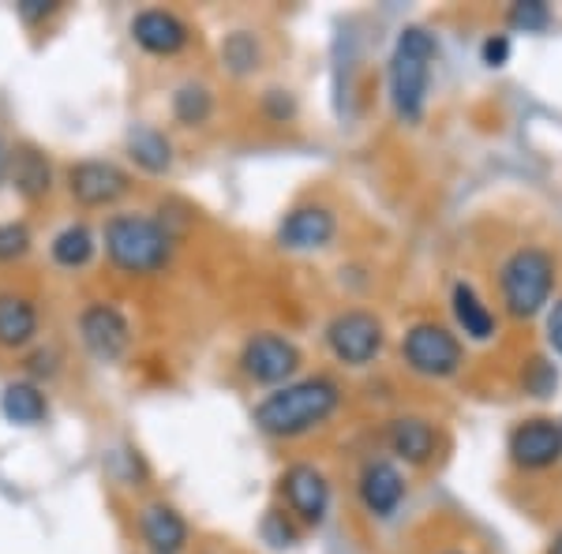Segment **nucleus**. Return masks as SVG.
<instances>
[{
    "label": "nucleus",
    "instance_id": "1",
    "mask_svg": "<svg viewBox=\"0 0 562 554\" xmlns=\"http://www.w3.org/2000/svg\"><path fill=\"white\" fill-rule=\"evenodd\" d=\"M341 402H346V389L334 375H301L289 386L262 394L256 408H251V423L267 439L293 442L330 423V416L338 412Z\"/></svg>",
    "mask_w": 562,
    "mask_h": 554
},
{
    "label": "nucleus",
    "instance_id": "2",
    "mask_svg": "<svg viewBox=\"0 0 562 554\" xmlns=\"http://www.w3.org/2000/svg\"><path fill=\"white\" fill-rule=\"evenodd\" d=\"M105 262L124 278H158L177 256V236L161 225L158 214L147 211H116L102 222Z\"/></svg>",
    "mask_w": 562,
    "mask_h": 554
},
{
    "label": "nucleus",
    "instance_id": "3",
    "mask_svg": "<svg viewBox=\"0 0 562 554\" xmlns=\"http://www.w3.org/2000/svg\"><path fill=\"white\" fill-rule=\"evenodd\" d=\"M439 57V42L428 26L413 23L402 26L394 49L386 60V94L390 109L402 124H420L424 109H428V90H431V65Z\"/></svg>",
    "mask_w": 562,
    "mask_h": 554
},
{
    "label": "nucleus",
    "instance_id": "4",
    "mask_svg": "<svg viewBox=\"0 0 562 554\" xmlns=\"http://www.w3.org/2000/svg\"><path fill=\"white\" fill-rule=\"evenodd\" d=\"M555 281H559V262L548 248L525 244V248L510 251L503 259V267H498V299H503V312L518 323L537 319L540 312H548Z\"/></svg>",
    "mask_w": 562,
    "mask_h": 554
},
{
    "label": "nucleus",
    "instance_id": "5",
    "mask_svg": "<svg viewBox=\"0 0 562 554\" xmlns=\"http://www.w3.org/2000/svg\"><path fill=\"white\" fill-rule=\"evenodd\" d=\"M60 188L79 211H113L135 192V177L113 158H76L60 169Z\"/></svg>",
    "mask_w": 562,
    "mask_h": 554
},
{
    "label": "nucleus",
    "instance_id": "6",
    "mask_svg": "<svg viewBox=\"0 0 562 554\" xmlns=\"http://www.w3.org/2000/svg\"><path fill=\"white\" fill-rule=\"evenodd\" d=\"M402 363L420 378L442 383L465 368V344L450 326L420 319L402 333Z\"/></svg>",
    "mask_w": 562,
    "mask_h": 554
},
{
    "label": "nucleus",
    "instance_id": "7",
    "mask_svg": "<svg viewBox=\"0 0 562 554\" xmlns=\"http://www.w3.org/2000/svg\"><path fill=\"white\" fill-rule=\"evenodd\" d=\"M301 368H304L301 344L278 330L248 333L237 352V371L251 386H267V389L289 386L293 378H301Z\"/></svg>",
    "mask_w": 562,
    "mask_h": 554
},
{
    "label": "nucleus",
    "instance_id": "8",
    "mask_svg": "<svg viewBox=\"0 0 562 554\" xmlns=\"http://www.w3.org/2000/svg\"><path fill=\"white\" fill-rule=\"evenodd\" d=\"M76 338L94 363H121L132 352L135 330L116 299H87L76 312Z\"/></svg>",
    "mask_w": 562,
    "mask_h": 554
},
{
    "label": "nucleus",
    "instance_id": "9",
    "mask_svg": "<svg viewBox=\"0 0 562 554\" xmlns=\"http://www.w3.org/2000/svg\"><path fill=\"white\" fill-rule=\"evenodd\" d=\"M323 344L346 368H368L386 349V326L368 307H346L323 326Z\"/></svg>",
    "mask_w": 562,
    "mask_h": 554
},
{
    "label": "nucleus",
    "instance_id": "10",
    "mask_svg": "<svg viewBox=\"0 0 562 554\" xmlns=\"http://www.w3.org/2000/svg\"><path fill=\"white\" fill-rule=\"evenodd\" d=\"M278 498L281 510L293 513L301 529H319L334 506L330 476L319 465H312V461H293L278 476Z\"/></svg>",
    "mask_w": 562,
    "mask_h": 554
},
{
    "label": "nucleus",
    "instance_id": "11",
    "mask_svg": "<svg viewBox=\"0 0 562 554\" xmlns=\"http://www.w3.org/2000/svg\"><path fill=\"white\" fill-rule=\"evenodd\" d=\"M510 465L521 472H548L562 461V420L555 416H529L506 434Z\"/></svg>",
    "mask_w": 562,
    "mask_h": 554
},
{
    "label": "nucleus",
    "instance_id": "12",
    "mask_svg": "<svg viewBox=\"0 0 562 554\" xmlns=\"http://www.w3.org/2000/svg\"><path fill=\"white\" fill-rule=\"evenodd\" d=\"M128 38L135 42V49H143L147 57L169 60V57H180V53L195 42V31L184 15L173 12V8H139L128 20Z\"/></svg>",
    "mask_w": 562,
    "mask_h": 554
},
{
    "label": "nucleus",
    "instance_id": "13",
    "mask_svg": "<svg viewBox=\"0 0 562 554\" xmlns=\"http://www.w3.org/2000/svg\"><path fill=\"white\" fill-rule=\"evenodd\" d=\"M42 341V304L34 293L4 281L0 285V357H23Z\"/></svg>",
    "mask_w": 562,
    "mask_h": 554
},
{
    "label": "nucleus",
    "instance_id": "14",
    "mask_svg": "<svg viewBox=\"0 0 562 554\" xmlns=\"http://www.w3.org/2000/svg\"><path fill=\"white\" fill-rule=\"evenodd\" d=\"M60 184L57 161L49 158V150L38 147L34 139L12 143V161H8V188L23 199L26 206L49 203L53 192Z\"/></svg>",
    "mask_w": 562,
    "mask_h": 554
},
{
    "label": "nucleus",
    "instance_id": "15",
    "mask_svg": "<svg viewBox=\"0 0 562 554\" xmlns=\"http://www.w3.org/2000/svg\"><path fill=\"white\" fill-rule=\"evenodd\" d=\"M338 236V214L323 203H296L293 211L281 214L274 244L281 251H293V256H307V251H323Z\"/></svg>",
    "mask_w": 562,
    "mask_h": 554
},
{
    "label": "nucleus",
    "instance_id": "16",
    "mask_svg": "<svg viewBox=\"0 0 562 554\" xmlns=\"http://www.w3.org/2000/svg\"><path fill=\"white\" fill-rule=\"evenodd\" d=\"M135 529H139L143 554H188L192 547V524L166 498H147L135 510Z\"/></svg>",
    "mask_w": 562,
    "mask_h": 554
},
{
    "label": "nucleus",
    "instance_id": "17",
    "mask_svg": "<svg viewBox=\"0 0 562 554\" xmlns=\"http://www.w3.org/2000/svg\"><path fill=\"white\" fill-rule=\"evenodd\" d=\"M405 495H409V484H405V472L394 465L390 457H368L364 465L357 472V498L360 506L379 517V521H386V517H394L402 510Z\"/></svg>",
    "mask_w": 562,
    "mask_h": 554
},
{
    "label": "nucleus",
    "instance_id": "18",
    "mask_svg": "<svg viewBox=\"0 0 562 554\" xmlns=\"http://www.w3.org/2000/svg\"><path fill=\"white\" fill-rule=\"evenodd\" d=\"M383 442L397 461L413 468H428L439 457V427L420 412L390 416L383 427Z\"/></svg>",
    "mask_w": 562,
    "mask_h": 554
},
{
    "label": "nucleus",
    "instance_id": "19",
    "mask_svg": "<svg viewBox=\"0 0 562 554\" xmlns=\"http://www.w3.org/2000/svg\"><path fill=\"white\" fill-rule=\"evenodd\" d=\"M124 154L143 177H169L177 166V147L158 124H147V121H135L128 124L124 132Z\"/></svg>",
    "mask_w": 562,
    "mask_h": 554
},
{
    "label": "nucleus",
    "instance_id": "20",
    "mask_svg": "<svg viewBox=\"0 0 562 554\" xmlns=\"http://www.w3.org/2000/svg\"><path fill=\"white\" fill-rule=\"evenodd\" d=\"M53 405L45 386L31 383V378H8L0 386V420L12 423V427H42L49 420Z\"/></svg>",
    "mask_w": 562,
    "mask_h": 554
},
{
    "label": "nucleus",
    "instance_id": "21",
    "mask_svg": "<svg viewBox=\"0 0 562 554\" xmlns=\"http://www.w3.org/2000/svg\"><path fill=\"white\" fill-rule=\"evenodd\" d=\"M98 248H102V236L94 233V225L87 222H68L60 225L57 233L49 236V262L57 270H68V274H79L94 262Z\"/></svg>",
    "mask_w": 562,
    "mask_h": 554
},
{
    "label": "nucleus",
    "instance_id": "22",
    "mask_svg": "<svg viewBox=\"0 0 562 554\" xmlns=\"http://www.w3.org/2000/svg\"><path fill=\"white\" fill-rule=\"evenodd\" d=\"M450 312H454L458 330L465 333L469 341L484 344V341H492L495 333H498L495 312L484 304V296H480L476 289L469 285V281H458V285L450 289Z\"/></svg>",
    "mask_w": 562,
    "mask_h": 554
},
{
    "label": "nucleus",
    "instance_id": "23",
    "mask_svg": "<svg viewBox=\"0 0 562 554\" xmlns=\"http://www.w3.org/2000/svg\"><path fill=\"white\" fill-rule=\"evenodd\" d=\"M214 113H217V94L203 79H184V83H177L173 94H169V116H173V124H180V128H188V132L206 128V124L214 121Z\"/></svg>",
    "mask_w": 562,
    "mask_h": 554
},
{
    "label": "nucleus",
    "instance_id": "24",
    "mask_svg": "<svg viewBox=\"0 0 562 554\" xmlns=\"http://www.w3.org/2000/svg\"><path fill=\"white\" fill-rule=\"evenodd\" d=\"M217 60H222V71L233 79H251L256 71H262V60H267V49H262V38L248 26H237V31L222 34L217 42Z\"/></svg>",
    "mask_w": 562,
    "mask_h": 554
},
{
    "label": "nucleus",
    "instance_id": "25",
    "mask_svg": "<svg viewBox=\"0 0 562 554\" xmlns=\"http://www.w3.org/2000/svg\"><path fill=\"white\" fill-rule=\"evenodd\" d=\"M102 468H105L109 484H116V487H124V490H139V487L150 484L147 457H143L139 446L128 442V439L113 442V446L102 453Z\"/></svg>",
    "mask_w": 562,
    "mask_h": 554
},
{
    "label": "nucleus",
    "instance_id": "26",
    "mask_svg": "<svg viewBox=\"0 0 562 554\" xmlns=\"http://www.w3.org/2000/svg\"><path fill=\"white\" fill-rule=\"evenodd\" d=\"M65 363H68V357L57 341H38L31 352H23L20 357V375L31 378V383H38V386H49L60 378Z\"/></svg>",
    "mask_w": 562,
    "mask_h": 554
},
{
    "label": "nucleus",
    "instance_id": "27",
    "mask_svg": "<svg viewBox=\"0 0 562 554\" xmlns=\"http://www.w3.org/2000/svg\"><path fill=\"white\" fill-rule=\"evenodd\" d=\"M31 251H34V229L26 217L0 222V270L20 267V262L31 259Z\"/></svg>",
    "mask_w": 562,
    "mask_h": 554
},
{
    "label": "nucleus",
    "instance_id": "28",
    "mask_svg": "<svg viewBox=\"0 0 562 554\" xmlns=\"http://www.w3.org/2000/svg\"><path fill=\"white\" fill-rule=\"evenodd\" d=\"M301 524H296V517L289 510H281V506H270L267 513L259 517V540L267 543L270 551H289L301 543Z\"/></svg>",
    "mask_w": 562,
    "mask_h": 554
},
{
    "label": "nucleus",
    "instance_id": "29",
    "mask_svg": "<svg viewBox=\"0 0 562 554\" xmlns=\"http://www.w3.org/2000/svg\"><path fill=\"white\" fill-rule=\"evenodd\" d=\"M506 26L518 34H543L551 26V8L543 0H518L506 8Z\"/></svg>",
    "mask_w": 562,
    "mask_h": 554
},
{
    "label": "nucleus",
    "instance_id": "30",
    "mask_svg": "<svg viewBox=\"0 0 562 554\" xmlns=\"http://www.w3.org/2000/svg\"><path fill=\"white\" fill-rule=\"evenodd\" d=\"M259 113L267 116L270 124H289V121H296V113H301V102H296L293 90L267 87L259 94Z\"/></svg>",
    "mask_w": 562,
    "mask_h": 554
},
{
    "label": "nucleus",
    "instance_id": "31",
    "mask_svg": "<svg viewBox=\"0 0 562 554\" xmlns=\"http://www.w3.org/2000/svg\"><path fill=\"white\" fill-rule=\"evenodd\" d=\"M521 386H525V394H532V397H551L559 389L555 363L543 360V357H532L521 371Z\"/></svg>",
    "mask_w": 562,
    "mask_h": 554
},
{
    "label": "nucleus",
    "instance_id": "32",
    "mask_svg": "<svg viewBox=\"0 0 562 554\" xmlns=\"http://www.w3.org/2000/svg\"><path fill=\"white\" fill-rule=\"evenodd\" d=\"M60 12H65L60 0H15V15H20V23L31 26V31H38V26H45Z\"/></svg>",
    "mask_w": 562,
    "mask_h": 554
},
{
    "label": "nucleus",
    "instance_id": "33",
    "mask_svg": "<svg viewBox=\"0 0 562 554\" xmlns=\"http://www.w3.org/2000/svg\"><path fill=\"white\" fill-rule=\"evenodd\" d=\"M514 45H510V34H487L484 45H480V60H484L487 68H503L506 60H510Z\"/></svg>",
    "mask_w": 562,
    "mask_h": 554
},
{
    "label": "nucleus",
    "instance_id": "34",
    "mask_svg": "<svg viewBox=\"0 0 562 554\" xmlns=\"http://www.w3.org/2000/svg\"><path fill=\"white\" fill-rule=\"evenodd\" d=\"M543 338H548V349L562 360V299L548 307V323H543Z\"/></svg>",
    "mask_w": 562,
    "mask_h": 554
},
{
    "label": "nucleus",
    "instance_id": "35",
    "mask_svg": "<svg viewBox=\"0 0 562 554\" xmlns=\"http://www.w3.org/2000/svg\"><path fill=\"white\" fill-rule=\"evenodd\" d=\"M8 161H12V143L0 135V184H8Z\"/></svg>",
    "mask_w": 562,
    "mask_h": 554
},
{
    "label": "nucleus",
    "instance_id": "36",
    "mask_svg": "<svg viewBox=\"0 0 562 554\" xmlns=\"http://www.w3.org/2000/svg\"><path fill=\"white\" fill-rule=\"evenodd\" d=\"M548 554H562V529L551 535V543H548Z\"/></svg>",
    "mask_w": 562,
    "mask_h": 554
},
{
    "label": "nucleus",
    "instance_id": "37",
    "mask_svg": "<svg viewBox=\"0 0 562 554\" xmlns=\"http://www.w3.org/2000/svg\"><path fill=\"white\" fill-rule=\"evenodd\" d=\"M447 554H465V551H447Z\"/></svg>",
    "mask_w": 562,
    "mask_h": 554
}]
</instances>
